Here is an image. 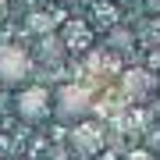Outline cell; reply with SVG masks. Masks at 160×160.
<instances>
[{"mask_svg":"<svg viewBox=\"0 0 160 160\" xmlns=\"http://www.w3.org/2000/svg\"><path fill=\"white\" fill-rule=\"evenodd\" d=\"M125 160H157L153 149H132V153H125Z\"/></svg>","mask_w":160,"mask_h":160,"instance_id":"obj_8","label":"cell"},{"mask_svg":"<svg viewBox=\"0 0 160 160\" xmlns=\"http://www.w3.org/2000/svg\"><path fill=\"white\" fill-rule=\"evenodd\" d=\"M125 89L132 92V96H146V92L153 89V75L149 71H128L125 75Z\"/></svg>","mask_w":160,"mask_h":160,"instance_id":"obj_6","label":"cell"},{"mask_svg":"<svg viewBox=\"0 0 160 160\" xmlns=\"http://www.w3.org/2000/svg\"><path fill=\"white\" fill-rule=\"evenodd\" d=\"M64 53H68V39H64V36H57V32L39 36V43H36V57H39L43 64H57V61H64Z\"/></svg>","mask_w":160,"mask_h":160,"instance_id":"obj_5","label":"cell"},{"mask_svg":"<svg viewBox=\"0 0 160 160\" xmlns=\"http://www.w3.org/2000/svg\"><path fill=\"white\" fill-rule=\"evenodd\" d=\"M29 29H32V32H39V36H46V32H53V18L39 11V14H32V18H29Z\"/></svg>","mask_w":160,"mask_h":160,"instance_id":"obj_7","label":"cell"},{"mask_svg":"<svg viewBox=\"0 0 160 160\" xmlns=\"http://www.w3.org/2000/svg\"><path fill=\"white\" fill-rule=\"evenodd\" d=\"M32 78V57L22 46H0V86L4 89H22Z\"/></svg>","mask_w":160,"mask_h":160,"instance_id":"obj_2","label":"cell"},{"mask_svg":"<svg viewBox=\"0 0 160 160\" xmlns=\"http://www.w3.org/2000/svg\"><path fill=\"white\" fill-rule=\"evenodd\" d=\"M4 18H7V0H0V25H4Z\"/></svg>","mask_w":160,"mask_h":160,"instance_id":"obj_9","label":"cell"},{"mask_svg":"<svg viewBox=\"0 0 160 160\" xmlns=\"http://www.w3.org/2000/svg\"><path fill=\"white\" fill-rule=\"evenodd\" d=\"M68 146H71L75 157L92 160V157H100V149H103V132H100L96 125H89V118H86V121H78V125H71Z\"/></svg>","mask_w":160,"mask_h":160,"instance_id":"obj_4","label":"cell"},{"mask_svg":"<svg viewBox=\"0 0 160 160\" xmlns=\"http://www.w3.org/2000/svg\"><path fill=\"white\" fill-rule=\"evenodd\" d=\"M92 110V96L82 86H61L57 96H53V114H57V121H64V125H78V121H86Z\"/></svg>","mask_w":160,"mask_h":160,"instance_id":"obj_1","label":"cell"},{"mask_svg":"<svg viewBox=\"0 0 160 160\" xmlns=\"http://www.w3.org/2000/svg\"><path fill=\"white\" fill-rule=\"evenodd\" d=\"M103 160H114V157H103Z\"/></svg>","mask_w":160,"mask_h":160,"instance_id":"obj_12","label":"cell"},{"mask_svg":"<svg viewBox=\"0 0 160 160\" xmlns=\"http://www.w3.org/2000/svg\"><path fill=\"white\" fill-rule=\"evenodd\" d=\"M153 146H160V128H157V132H153Z\"/></svg>","mask_w":160,"mask_h":160,"instance_id":"obj_10","label":"cell"},{"mask_svg":"<svg viewBox=\"0 0 160 160\" xmlns=\"http://www.w3.org/2000/svg\"><path fill=\"white\" fill-rule=\"evenodd\" d=\"M14 114L25 121V125H39L53 114V100L43 86H22L14 96Z\"/></svg>","mask_w":160,"mask_h":160,"instance_id":"obj_3","label":"cell"},{"mask_svg":"<svg viewBox=\"0 0 160 160\" xmlns=\"http://www.w3.org/2000/svg\"><path fill=\"white\" fill-rule=\"evenodd\" d=\"M114 4H139V0H114Z\"/></svg>","mask_w":160,"mask_h":160,"instance_id":"obj_11","label":"cell"}]
</instances>
